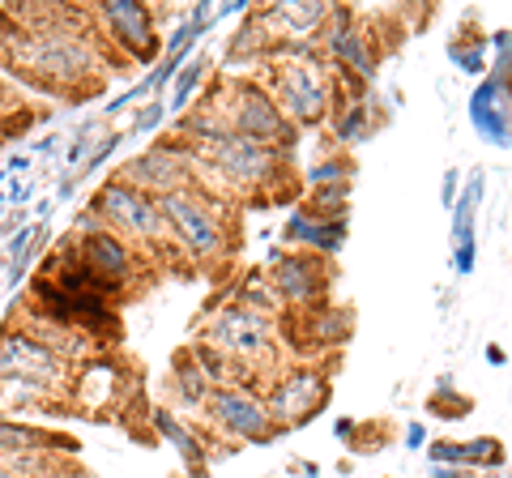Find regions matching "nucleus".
Instances as JSON below:
<instances>
[{
	"label": "nucleus",
	"mask_w": 512,
	"mask_h": 478,
	"mask_svg": "<svg viewBox=\"0 0 512 478\" xmlns=\"http://www.w3.org/2000/svg\"><path fill=\"white\" fill-rule=\"evenodd\" d=\"M303 325H312V346L320 350H342V342L350 338V308H329L320 304L312 312H295Z\"/></svg>",
	"instance_id": "nucleus-17"
},
{
	"label": "nucleus",
	"mask_w": 512,
	"mask_h": 478,
	"mask_svg": "<svg viewBox=\"0 0 512 478\" xmlns=\"http://www.w3.org/2000/svg\"><path fill=\"white\" fill-rule=\"evenodd\" d=\"M86 5H0V73L56 99H90L116 73Z\"/></svg>",
	"instance_id": "nucleus-1"
},
{
	"label": "nucleus",
	"mask_w": 512,
	"mask_h": 478,
	"mask_svg": "<svg viewBox=\"0 0 512 478\" xmlns=\"http://www.w3.org/2000/svg\"><path fill=\"white\" fill-rule=\"evenodd\" d=\"M167 397L180 410H188L192 419H201L205 406H210V397H214V385L205 380V372L197 368V359L188 355V346L180 350V355L171 359V372H167Z\"/></svg>",
	"instance_id": "nucleus-16"
},
{
	"label": "nucleus",
	"mask_w": 512,
	"mask_h": 478,
	"mask_svg": "<svg viewBox=\"0 0 512 478\" xmlns=\"http://www.w3.org/2000/svg\"><path fill=\"white\" fill-rule=\"evenodd\" d=\"M124 389H128V376L120 368L116 355H94L90 363L73 372L69 380V410H86V414H107L124 406Z\"/></svg>",
	"instance_id": "nucleus-15"
},
{
	"label": "nucleus",
	"mask_w": 512,
	"mask_h": 478,
	"mask_svg": "<svg viewBox=\"0 0 512 478\" xmlns=\"http://www.w3.org/2000/svg\"><path fill=\"white\" fill-rule=\"evenodd\" d=\"M214 94L222 103V116H227V129L235 137H248L256 146H269L278 154L295 150L299 129L278 107L274 94L261 86V77H222V82H214Z\"/></svg>",
	"instance_id": "nucleus-8"
},
{
	"label": "nucleus",
	"mask_w": 512,
	"mask_h": 478,
	"mask_svg": "<svg viewBox=\"0 0 512 478\" xmlns=\"http://www.w3.org/2000/svg\"><path fill=\"white\" fill-rule=\"evenodd\" d=\"M120 180L141 188V193L150 197H171V193H184V188L197 184V154H192L184 141L175 137H163L154 141V146H146L141 154H133L128 163H120Z\"/></svg>",
	"instance_id": "nucleus-12"
},
{
	"label": "nucleus",
	"mask_w": 512,
	"mask_h": 478,
	"mask_svg": "<svg viewBox=\"0 0 512 478\" xmlns=\"http://www.w3.org/2000/svg\"><path fill=\"white\" fill-rule=\"evenodd\" d=\"M94 30L116 65H146V60L158 56V18L150 5L141 0H103V5H90Z\"/></svg>",
	"instance_id": "nucleus-11"
},
{
	"label": "nucleus",
	"mask_w": 512,
	"mask_h": 478,
	"mask_svg": "<svg viewBox=\"0 0 512 478\" xmlns=\"http://www.w3.org/2000/svg\"><path fill=\"white\" fill-rule=\"evenodd\" d=\"M197 184L214 197L244 205V201H278L295 193L291 154L256 146L248 137L227 133L214 146L197 150Z\"/></svg>",
	"instance_id": "nucleus-2"
},
{
	"label": "nucleus",
	"mask_w": 512,
	"mask_h": 478,
	"mask_svg": "<svg viewBox=\"0 0 512 478\" xmlns=\"http://www.w3.org/2000/svg\"><path fill=\"white\" fill-rule=\"evenodd\" d=\"M0 419H5V410H0Z\"/></svg>",
	"instance_id": "nucleus-19"
},
{
	"label": "nucleus",
	"mask_w": 512,
	"mask_h": 478,
	"mask_svg": "<svg viewBox=\"0 0 512 478\" xmlns=\"http://www.w3.org/2000/svg\"><path fill=\"white\" fill-rule=\"evenodd\" d=\"M197 342L214 346L218 355H227L239 368V376H244V385H252V389H256V380H261V389H265V380L291 363V342L282 338L274 316H261L244 304H235V299H222L218 308L201 316Z\"/></svg>",
	"instance_id": "nucleus-4"
},
{
	"label": "nucleus",
	"mask_w": 512,
	"mask_h": 478,
	"mask_svg": "<svg viewBox=\"0 0 512 478\" xmlns=\"http://www.w3.org/2000/svg\"><path fill=\"white\" fill-rule=\"evenodd\" d=\"M261 86L274 94L278 107L291 116L295 129L329 124L338 103L346 99L342 73L329 65L320 47H286V52L261 56Z\"/></svg>",
	"instance_id": "nucleus-3"
},
{
	"label": "nucleus",
	"mask_w": 512,
	"mask_h": 478,
	"mask_svg": "<svg viewBox=\"0 0 512 478\" xmlns=\"http://www.w3.org/2000/svg\"><path fill=\"white\" fill-rule=\"evenodd\" d=\"M269 286L278 291L286 312H312L329 299L333 286V265L320 257V252H303V248H286L278 252L265 269Z\"/></svg>",
	"instance_id": "nucleus-13"
},
{
	"label": "nucleus",
	"mask_w": 512,
	"mask_h": 478,
	"mask_svg": "<svg viewBox=\"0 0 512 478\" xmlns=\"http://www.w3.org/2000/svg\"><path fill=\"white\" fill-rule=\"evenodd\" d=\"M64 248H69L77 257V265L90 274L94 291L103 299H111V304L137 295L141 286H146V278H154V261L141 257V252L133 244H124L120 235H111L94 214L77 218V227L69 239H64Z\"/></svg>",
	"instance_id": "nucleus-6"
},
{
	"label": "nucleus",
	"mask_w": 512,
	"mask_h": 478,
	"mask_svg": "<svg viewBox=\"0 0 512 478\" xmlns=\"http://www.w3.org/2000/svg\"><path fill=\"white\" fill-rule=\"evenodd\" d=\"M0 380H39V385L69 389L73 368L60 355H52L39 338H30L22 325L0 329Z\"/></svg>",
	"instance_id": "nucleus-14"
},
{
	"label": "nucleus",
	"mask_w": 512,
	"mask_h": 478,
	"mask_svg": "<svg viewBox=\"0 0 512 478\" xmlns=\"http://www.w3.org/2000/svg\"><path fill=\"white\" fill-rule=\"evenodd\" d=\"M265 410L274 419L278 432L312 423L333 397V368H325L320 359H291L282 372L265 380Z\"/></svg>",
	"instance_id": "nucleus-9"
},
{
	"label": "nucleus",
	"mask_w": 512,
	"mask_h": 478,
	"mask_svg": "<svg viewBox=\"0 0 512 478\" xmlns=\"http://www.w3.org/2000/svg\"><path fill=\"white\" fill-rule=\"evenodd\" d=\"M26 120H30V111L22 103V94L13 90V82L5 73H0V141H5L9 133H18Z\"/></svg>",
	"instance_id": "nucleus-18"
},
{
	"label": "nucleus",
	"mask_w": 512,
	"mask_h": 478,
	"mask_svg": "<svg viewBox=\"0 0 512 478\" xmlns=\"http://www.w3.org/2000/svg\"><path fill=\"white\" fill-rule=\"evenodd\" d=\"M86 214H94L111 235H120L124 244H133L141 257H150L154 265L175 257L163 201L141 193V188H133V184H124L120 175H111V180H103L99 188H94Z\"/></svg>",
	"instance_id": "nucleus-7"
},
{
	"label": "nucleus",
	"mask_w": 512,
	"mask_h": 478,
	"mask_svg": "<svg viewBox=\"0 0 512 478\" xmlns=\"http://www.w3.org/2000/svg\"><path fill=\"white\" fill-rule=\"evenodd\" d=\"M163 214L171 227L175 257L197 265V269H218L231 261V252L239 248V222L235 205L214 197L210 188L192 184L184 193L163 197Z\"/></svg>",
	"instance_id": "nucleus-5"
},
{
	"label": "nucleus",
	"mask_w": 512,
	"mask_h": 478,
	"mask_svg": "<svg viewBox=\"0 0 512 478\" xmlns=\"http://www.w3.org/2000/svg\"><path fill=\"white\" fill-rule=\"evenodd\" d=\"M197 423H201V432L210 436L214 449H222V444H265V440L278 436V427L265 410L261 389H252V385L214 389L210 406H205V414Z\"/></svg>",
	"instance_id": "nucleus-10"
}]
</instances>
